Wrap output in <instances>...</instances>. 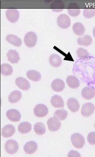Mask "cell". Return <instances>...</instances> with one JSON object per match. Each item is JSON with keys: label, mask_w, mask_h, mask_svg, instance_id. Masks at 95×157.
Wrapping results in <instances>:
<instances>
[{"label": "cell", "mask_w": 95, "mask_h": 157, "mask_svg": "<svg viewBox=\"0 0 95 157\" xmlns=\"http://www.w3.org/2000/svg\"><path fill=\"white\" fill-rule=\"evenodd\" d=\"M95 108L94 105L92 103H86L82 106L81 111V114L84 117H90L94 113Z\"/></svg>", "instance_id": "cell-8"}, {"label": "cell", "mask_w": 95, "mask_h": 157, "mask_svg": "<svg viewBox=\"0 0 95 157\" xmlns=\"http://www.w3.org/2000/svg\"><path fill=\"white\" fill-rule=\"evenodd\" d=\"M26 75L29 79L34 82L40 81L41 78L40 73L34 70H29L27 72Z\"/></svg>", "instance_id": "cell-23"}, {"label": "cell", "mask_w": 95, "mask_h": 157, "mask_svg": "<svg viewBox=\"0 0 95 157\" xmlns=\"http://www.w3.org/2000/svg\"><path fill=\"white\" fill-rule=\"evenodd\" d=\"M67 10L68 13L72 17H77L80 13L79 6L75 3L70 4L68 6Z\"/></svg>", "instance_id": "cell-13"}, {"label": "cell", "mask_w": 95, "mask_h": 157, "mask_svg": "<svg viewBox=\"0 0 95 157\" xmlns=\"http://www.w3.org/2000/svg\"><path fill=\"white\" fill-rule=\"evenodd\" d=\"M73 30L74 34L78 36H82L86 31L84 26L80 22H76L73 25Z\"/></svg>", "instance_id": "cell-24"}, {"label": "cell", "mask_w": 95, "mask_h": 157, "mask_svg": "<svg viewBox=\"0 0 95 157\" xmlns=\"http://www.w3.org/2000/svg\"><path fill=\"white\" fill-rule=\"evenodd\" d=\"M48 129L51 132H56L60 128L61 125V122L57 118L54 117L50 118L47 121Z\"/></svg>", "instance_id": "cell-5"}, {"label": "cell", "mask_w": 95, "mask_h": 157, "mask_svg": "<svg viewBox=\"0 0 95 157\" xmlns=\"http://www.w3.org/2000/svg\"><path fill=\"white\" fill-rule=\"evenodd\" d=\"M83 14L85 17L90 19L95 16V9H84Z\"/></svg>", "instance_id": "cell-32"}, {"label": "cell", "mask_w": 95, "mask_h": 157, "mask_svg": "<svg viewBox=\"0 0 95 157\" xmlns=\"http://www.w3.org/2000/svg\"><path fill=\"white\" fill-rule=\"evenodd\" d=\"M34 113L36 117H44L48 113V109L44 104L37 105L34 109Z\"/></svg>", "instance_id": "cell-7"}, {"label": "cell", "mask_w": 95, "mask_h": 157, "mask_svg": "<svg viewBox=\"0 0 95 157\" xmlns=\"http://www.w3.org/2000/svg\"><path fill=\"white\" fill-rule=\"evenodd\" d=\"M34 129L35 132L39 135H44L46 131V128L45 125L42 123L39 122L35 124L34 127Z\"/></svg>", "instance_id": "cell-29"}, {"label": "cell", "mask_w": 95, "mask_h": 157, "mask_svg": "<svg viewBox=\"0 0 95 157\" xmlns=\"http://www.w3.org/2000/svg\"><path fill=\"white\" fill-rule=\"evenodd\" d=\"M6 115L10 121L13 122L19 121L21 117V114L19 111L14 109L8 110L6 113Z\"/></svg>", "instance_id": "cell-9"}, {"label": "cell", "mask_w": 95, "mask_h": 157, "mask_svg": "<svg viewBox=\"0 0 95 157\" xmlns=\"http://www.w3.org/2000/svg\"><path fill=\"white\" fill-rule=\"evenodd\" d=\"M51 10L56 12H59L63 11L65 8V4L63 2L56 1L53 2L51 6Z\"/></svg>", "instance_id": "cell-28"}, {"label": "cell", "mask_w": 95, "mask_h": 157, "mask_svg": "<svg viewBox=\"0 0 95 157\" xmlns=\"http://www.w3.org/2000/svg\"><path fill=\"white\" fill-rule=\"evenodd\" d=\"M76 53L78 57L81 59L87 58L89 56L88 51L83 48H78L76 51Z\"/></svg>", "instance_id": "cell-31"}, {"label": "cell", "mask_w": 95, "mask_h": 157, "mask_svg": "<svg viewBox=\"0 0 95 157\" xmlns=\"http://www.w3.org/2000/svg\"><path fill=\"white\" fill-rule=\"evenodd\" d=\"M8 61L12 63H17L20 60L19 54L16 50L11 49L7 53Z\"/></svg>", "instance_id": "cell-16"}, {"label": "cell", "mask_w": 95, "mask_h": 157, "mask_svg": "<svg viewBox=\"0 0 95 157\" xmlns=\"http://www.w3.org/2000/svg\"><path fill=\"white\" fill-rule=\"evenodd\" d=\"M69 157H80V155L79 152L75 151L72 150L69 152L68 155Z\"/></svg>", "instance_id": "cell-34"}, {"label": "cell", "mask_w": 95, "mask_h": 157, "mask_svg": "<svg viewBox=\"0 0 95 157\" xmlns=\"http://www.w3.org/2000/svg\"><path fill=\"white\" fill-rule=\"evenodd\" d=\"M94 127L95 128V124H94Z\"/></svg>", "instance_id": "cell-36"}, {"label": "cell", "mask_w": 95, "mask_h": 157, "mask_svg": "<svg viewBox=\"0 0 95 157\" xmlns=\"http://www.w3.org/2000/svg\"><path fill=\"white\" fill-rule=\"evenodd\" d=\"M51 103L53 107L57 108H63L65 106L63 98L58 95H55L51 98Z\"/></svg>", "instance_id": "cell-18"}, {"label": "cell", "mask_w": 95, "mask_h": 157, "mask_svg": "<svg viewBox=\"0 0 95 157\" xmlns=\"http://www.w3.org/2000/svg\"><path fill=\"white\" fill-rule=\"evenodd\" d=\"M38 149V145L36 142L33 141L28 142L24 147V150L26 154H32L36 152Z\"/></svg>", "instance_id": "cell-14"}, {"label": "cell", "mask_w": 95, "mask_h": 157, "mask_svg": "<svg viewBox=\"0 0 95 157\" xmlns=\"http://www.w3.org/2000/svg\"><path fill=\"white\" fill-rule=\"evenodd\" d=\"M68 116V113L65 109H58L56 111L54 115V117H55L59 121H63Z\"/></svg>", "instance_id": "cell-30"}, {"label": "cell", "mask_w": 95, "mask_h": 157, "mask_svg": "<svg viewBox=\"0 0 95 157\" xmlns=\"http://www.w3.org/2000/svg\"><path fill=\"white\" fill-rule=\"evenodd\" d=\"M82 95L83 98L87 100H90L94 98L95 90L93 88L86 87L82 90Z\"/></svg>", "instance_id": "cell-17"}, {"label": "cell", "mask_w": 95, "mask_h": 157, "mask_svg": "<svg viewBox=\"0 0 95 157\" xmlns=\"http://www.w3.org/2000/svg\"><path fill=\"white\" fill-rule=\"evenodd\" d=\"M5 149V151L8 154H15L19 150L18 144L15 140H9L6 142Z\"/></svg>", "instance_id": "cell-4"}, {"label": "cell", "mask_w": 95, "mask_h": 157, "mask_svg": "<svg viewBox=\"0 0 95 157\" xmlns=\"http://www.w3.org/2000/svg\"><path fill=\"white\" fill-rule=\"evenodd\" d=\"M15 82L16 86L22 90H28L30 88V82L25 78L18 77L16 78Z\"/></svg>", "instance_id": "cell-10"}, {"label": "cell", "mask_w": 95, "mask_h": 157, "mask_svg": "<svg viewBox=\"0 0 95 157\" xmlns=\"http://www.w3.org/2000/svg\"><path fill=\"white\" fill-rule=\"evenodd\" d=\"M88 143L91 145L95 144V132H91L88 134L87 137Z\"/></svg>", "instance_id": "cell-33"}, {"label": "cell", "mask_w": 95, "mask_h": 157, "mask_svg": "<svg viewBox=\"0 0 95 157\" xmlns=\"http://www.w3.org/2000/svg\"><path fill=\"white\" fill-rule=\"evenodd\" d=\"M66 82L69 87L72 89H77L80 85L79 80L74 76H68L66 78Z\"/></svg>", "instance_id": "cell-20"}, {"label": "cell", "mask_w": 95, "mask_h": 157, "mask_svg": "<svg viewBox=\"0 0 95 157\" xmlns=\"http://www.w3.org/2000/svg\"><path fill=\"white\" fill-rule=\"evenodd\" d=\"M57 24L59 28L63 29H67L71 26V19L67 14H61L57 18Z\"/></svg>", "instance_id": "cell-3"}, {"label": "cell", "mask_w": 95, "mask_h": 157, "mask_svg": "<svg viewBox=\"0 0 95 157\" xmlns=\"http://www.w3.org/2000/svg\"><path fill=\"white\" fill-rule=\"evenodd\" d=\"M6 40L8 42L16 47H20L22 44L21 39L13 34L8 35L6 37Z\"/></svg>", "instance_id": "cell-19"}, {"label": "cell", "mask_w": 95, "mask_h": 157, "mask_svg": "<svg viewBox=\"0 0 95 157\" xmlns=\"http://www.w3.org/2000/svg\"><path fill=\"white\" fill-rule=\"evenodd\" d=\"M93 36L95 38V26L93 28Z\"/></svg>", "instance_id": "cell-35"}, {"label": "cell", "mask_w": 95, "mask_h": 157, "mask_svg": "<svg viewBox=\"0 0 95 157\" xmlns=\"http://www.w3.org/2000/svg\"><path fill=\"white\" fill-rule=\"evenodd\" d=\"M22 94L19 90H14L9 94L8 97L9 102L11 103H16L18 102L22 98Z\"/></svg>", "instance_id": "cell-26"}, {"label": "cell", "mask_w": 95, "mask_h": 157, "mask_svg": "<svg viewBox=\"0 0 95 157\" xmlns=\"http://www.w3.org/2000/svg\"><path fill=\"white\" fill-rule=\"evenodd\" d=\"M51 65L54 67H58L61 65L62 59L60 56L57 54L51 55L49 58Z\"/></svg>", "instance_id": "cell-21"}, {"label": "cell", "mask_w": 95, "mask_h": 157, "mask_svg": "<svg viewBox=\"0 0 95 157\" xmlns=\"http://www.w3.org/2000/svg\"><path fill=\"white\" fill-rule=\"evenodd\" d=\"M15 128L13 125H6L2 129L1 135L5 138L11 137L15 133Z\"/></svg>", "instance_id": "cell-11"}, {"label": "cell", "mask_w": 95, "mask_h": 157, "mask_svg": "<svg viewBox=\"0 0 95 157\" xmlns=\"http://www.w3.org/2000/svg\"><path fill=\"white\" fill-rule=\"evenodd\" d=\"M68 108L73 113H76L79 111L80 105L78 101L73 98H70L67 101Z\"/></svg>", "instance_id": "cell-15"}, {"label": "cell", "mask_w": 95, "mask_h": 157, "mask_svg": "<svg viewBox=\"0 0 95 157\" xmlns=\"http://www.w3.org/2000/svg\"><path fill=\"white\" fill-rule=\"evenodd\" d=\"M71 140L74 147L78 149L83 147L85 144V140L83 136L79 133H76L72 135Z\"/></svg>", "instance_id": "cell-1"}, {"label": "cell", "mask_w": 95, "mask_h": 157, "mask_svg": "<svg viewBox=\"0 0 95 157\" xmlns=\"http://www.w3.org/2000/svg\"><path fill=\"white\" fill-rule=\"evenodd\" d=\"M6 17L12 23L17 22L19 17V12L16 9H9L6 12Z\"/></svg>", "instance_id": "cell-6"}, {"label": "cell", "mask_w": 95, "mask_h": 157, "mask_svg": "<svg viewBox=\"0 0 95 157\" xmlns=\"http://www.w3.org/2000/svg\"><path fill=\"white\" fill-rule=\"evenodd\" d=\"M13 68L8 63H3L1 66V73L5 76L11 75L13 73Z\"/></svg>", "instance_id": "cell-27"}, {"label": "cell", "mask_w": 95, "mask_h": 157, "mask_svg": "<svg viewBox=\"0 0 95 157\" xmlns=\"http://www.w3.org/2000/svg\"><path fill=\"white\" fill-rule=\"evenodd\" d=\"M37 41V36L35 33L29 32L26 34L24 38V42L26 46L31 48L36 45Z\"/></svg>", "instance_id": "cell-2"}, {"label": "cell", "mask_w": 95, "mask_h": 157, "mask_svg": "<svg viewBox=\"0 0 95 157\" xmlns=\"http://www.w3.org/2000/svg\"><path fill=\"white\" fill-rule=\"evenodd\" d=\"M32 125L28 122H23L18 126V130L19 133L23 134H26L31 131Z\"/></svg>", "instance_id": "cell-25"}, {"label": "cell", "mask_w": 95, "mask_h": 157, "mask_svg": "<svg viewBox=\"0 0 95 157\" xmlns=\"http://www.w3.org/2000/svg\"><path fill=\"white\" fill-rule=\"evenodd\" d=\"M65 87V82L59 78L54 80L51 84V87L55 91L60 92L62 91Z\"/></svg>", "instance_id": "cell-12"}, {"label": "cell", "mask_w": 95, "mask_h": 157, "mask_svg": "<svg viewBox=\"0 0 95 157\" xmlns=\"http://www.w3.org/2000/svg\"><path fill=\"white\" fill-rule=\"evenodd\" d=\"M78 45L84 46H88L91 45L93 42V39L89 35H85L82 37H79L77 39Z\"/></svg>", "instance_id": "cell-22"}]
</instances>
